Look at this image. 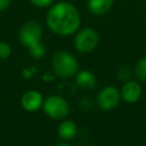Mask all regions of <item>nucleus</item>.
Returning a JSON list of instances; mask_svg holds the SVG:
<instances>
[{
  "label": "nucleus",
  "instance_id": "obj_17",
  "mask_svg": "<svg viewBox=\"0 0 146 146\" xmlns=\"http://www.w3.org/2000/svg\"><path fill=\"white\" fill-rule=\"evenodd\" d=\"M55 146H71V145H68V144H66V143H60V144H57V145H55Z\"/></svg>",
  "mask_w": 146,
  "mask_h": 146
},
{
  "label": "nucleus",
  "instance_id": "obj_1",
  "mask_svg": "<svg viewBox=\"0 0 146 146\" xmlns=\"http://www.w3.org/2000/svg\"><path fill=\"white\" fill-rule=\"evenodd\" d=\"M46 23L55 34L66 36L78 32L81 16L74 5L63 0L50 6L46 16Z\"/></svg>",
  "mask_w": 146,
  "mask_h": 146
},
{
  "label": "nucleus",
  "instance_id": "obj_11",
  "mask_svg": "<svg viewBox=\"0 0 146 146\" xmlns=\"http://www.w3.org/2000/svg\"><path fill=\"white\" fill-rule=\"evenodd\" d=\"M78 132V127L75 122L71 120H64L58 125V135L64 140H72Z\"/></svg>",
  "mask_w": 146,
  "mask_h": 146
},
{
  "label": "nucleus",
  "instance_id": "obj_2",
  "mask_svg": "<svg viewBox=\"0 0 146 146\" xmlns=\"http://www.w3.org/2000/svg\"><path fill=\"white\" fill-rule=\"evenodd\" d=\"M52 71L57 76L67 79L74 76L79 71V63L75 57L65 50H58L51 58Z\"/></svg>",
  "mask_w": 146,
  "mask_h": 146
},
{
  "label": "nucleus",
  "instance_id": "obj_3",
  "mask_svg": "<svg viewBox=\"0 0 146 146\" xmlns=\"http://www.w3.org/2000/svg\"><path fill=\"white\" fill-rule=\"evenodd\" d=\"M44 113L52 120H63L70 113V105L67 100L58 95L48 96L42 104Z\"/></svg>",
  "mask_w": 146,
  "mask_h": 146
},
{
  "label": "nucleus",
  "instance_id": "obj_4",
  "mask_svg": "<svg viewBox=\"0 0 146 146\" xmlns=\"http://www.w3.org/2000/svg\"><path fill=\"white\" fill-rule=\"evenodd\" d=\"M19 41L27 49L40 43L42 39V26L38 21L30 19L25 22L18 32Z\"/></svg>",
  "mask_w": 146,
  "mask_h": 146
},
{
  "label": "nucleus",
  "instance_id": "obj_13",
  "mask_svg": "<svg viewBox=\"0 0 146 146\" xmlns=\"http://www.w3.org/2000/svg\"><path fill=\"white\" fill-rule=\"evenodd\" d=\"M29 51H30V55L33 58L39 59V58H42L44 56V54H46V47H44V44L42 42H40V43H38V44L29 48Z\"/></svg>",
  "mask_w": 146,
  "mask_h": 146
},
{
  "label": "nucleus",
  "instance_id": "obj_5",
  "mask_svg": "<svg viewBox=\"0 0 146 146\" xmlns=\"http://www.w3.org/2000/svg\"><path fill=\"white\" fill-rule=\"evenodd\" d=\"M99 42V35L96 30L91 27H84L78 30V33L74 38V47L78 51L88 54L96 49Z\"/></svg>",
  "mask_w": 146,
  "mask_h": 146
},
{
  "label": "nucleus",
  "instance_id": "obj_16",
  "mask_svg": "<svg viewBox=\"0 0 146 146\" xmlns=\"http://www.w3.org/2000/svg\"><path fill=\"white\" fill-rule=\"evenodd\" d=\"M11 3V0H0V11L6 10Z\"/></svg>",
  "mask_w": 146,
  "mask_h": 146
},
{
  "label": "nucleus",
  "instance_id": "obj_8",
  "mask_svg": "<svg viewBox=\"0 0 146 146\" xmlns=\"http://www.w3.org/2000/svg\"><path fill=\"white\" fill-rule=\"evenodd\" d=\"M22 107L27 111V112H35L38 111L42 104H43V98L42 95L36 91V90H27L26 92L23 94L22 99H21Z\"/></svg>",
  "mask_w": 146,
  "mask_h": 146
},
{
  "label": "nucleus",
  "instance_id": "obj_10",
  "mask_svg": "<svg viewBox=\"0 0 146 146\" xmlns=\"http://www.w3.org/2000/svg\"><path fill=\"white\" fill-rule=\"evenodd\" d=\"M114 0H87L88 10L95 16L105 15L113 7Z\"/></svg>",
  "mask_w": 146,
  "mask_h": 146
},
{
  "label": "nucleus",
  "instance_id": "obj_6",
  "mask_svg": "<svg viewBox=\"0 0 146 146\" xmlns=\"http://www.w3.org/2000/svg\"><path fill=\"white\" fill-rule=\"evenodd\" d=\"M97 105L102 111L108 112L114 110L120 100H121V94L120 90L114 86H107L104 87L97 95Z\"/></svg>",
  "mask_w": 146,
  "mask_h": 146
},
{
  "label": "nucleus",
  "instance_id": "obj_15",
  "mask_svg": "<svg viewBox=\"0 0 146 146\" xmlns=\"http://www.w3.org/2000/svg\"><path fill=\"white\" fill-rule=\"evenodd\" d=\"M34 7L38 8H48L54 3V0H29Z\"/></svg>",
  "mask_w": 146,
  "mask_h": 146
},
{
  "label": "nucleus",
  "instance_id": "obj_7",
  "mask_svg": "<svg viewBox=\"0 0 146 146\" xmlns=\"http://www.w3.org/2000/svg\"><path fill=\"white\" fill-rule=\"evenodd\" d=\"M121 99H123L127 104H135L137 103L143 94L141 84L135 80H128L123 83L121 90Z\"/></svg>",
  "mask_w": 146,
  "mask_h": 146
},
{
  "label": "nucleus",
  "instance_id": "obj_9",
  "mask_svg": "<svg viewBox=\"0 0 146 146\" xmlns=\"http://www.w3.org/2000/svg\"><path fill=\"white\" fill-rule=\"evenodd\" d=\"M75 82L81 89L90 90L96 87L97 79L91 71L82 70V71H78V73L75 74Z\"/></svg>",
  "mask_w": 146,
  "mask_h": 146
},
{
  "label": "nucleus",
  "instance_id": "obj_19",
  "mask_svg": "<svg viewBox=\"0 0 146 146\" xmlns=\"http://www.w3.org/2000/svg\"><path fill=\"white\" fill-rule=\"evenodd\" d=\"M145 1H146V0H145Z\"/></svg>",
  "mask_w": 146,
  "mask_h": 146
},
{
  "label": "nucleus",
  "instance_id": "obj_12",
  "mask_svg": "<svg viewBox=\"0 0 146 146\" xmlns=\"http://www.w3.org/2000/svg\"><path fill=\"white\" fill-rule=\"evenodd\" d=\"M135 75L137 76L138 81L146 83V56L141 57L135 67Z\"/></svg>",
  "mask_w": 146,
  "mask_h": 146
},
{
  "label": "nucleus",
  "instance_id": "obj_14",
  "mask_svg": "<svg viewBox=\"0 0 146 146\" xmlns=\"http://www.w3.org/2000/svg\"><path fill=\"white\" fill-rule=\"evenodd\" d=\"M11 54V47L5 41H0V59H6Z\"/></svg>",
  "mask_w": 146,
  "mask_h": 146
},
{
  "label": "nucleus",
  "instance_id": "obj_18",
  "mask_svg": "<svg viewBox=\"0 0 146 146\" xmlns=\"http://www.w3.org/2000/svg\"><path fill=\"white\" fill-rule=\"evenodd\" d=\"M83 146H91V145H83Z\"/></svg>",
  "mask_w": 146,
  "mask_h": 146
}]
</instances>
